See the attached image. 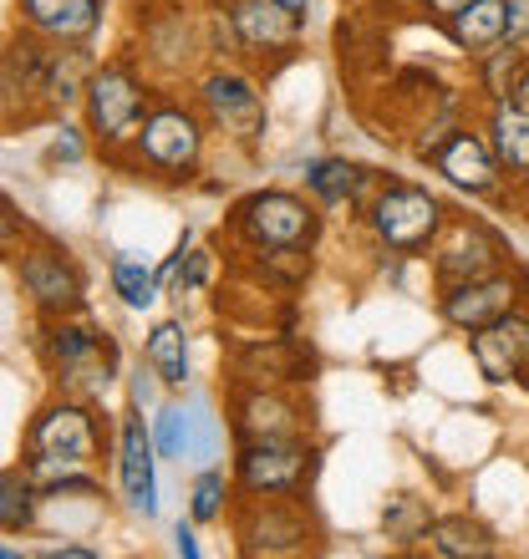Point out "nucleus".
Returning a JSON list of instances; mask_svg holds the SVG:
<instances>
[{"label":"nucleus","mask_w":529,"mask_h":559,"mask_svg":"<svg viewBox=\"0 0 529 559\" xmlns=\"http://www.w3.org/2000/svg\"><path fill=\"white\" fill-rule=\"evenodd\" d=\"M519 295H525V285H519L515 275H504V270H494V275L484 280H469V285H454V290L438 295V316L454 331H479V325L499 321V316H509V310L519 306Z\"/></svg>","instance_id":"nucleus-14"},{"label":"nucleus","mask_w":529,"mask_h":559,"mask_svg":"<svg viewBox=\"0 0 529 559\" xmlns=\"http://www.w3.org/2000/svg\"><path fill=\"white\" fill-rule=\"evenodd\" d=\"M427 549L438 559H489L494 555V534L484 524H473V519H438V524H427Z\"/></svg>","instance_id":"nucleus-23"},{"label":"nucleus","mask_w":529,"mask_h":559,"mask_svg":"<svg viewBox=\"0 0 529 559\" xmlns=\"http://www.w3.org/2000/svg\"><path fill=\"white\" fill-rule=\"evenodd\" d=\"M519 72H525V57H519V46L499 41L494 51H484V57H479V76H484L489 103H504V97L515 92Z\"/></svg>","instance_id":"nucleus-27"},{"label":"nucleus","mask_w":529,"mask_h":559,"mask_svg":"<svg viewBox=\"0 0 529 559\" xmlns=\"http://www.w3.org/2000/svg\"><path fill=\"white\" fill-rule=\"evenodd\" d=\"M494 270H499V245H494L479 224H443V235L433 239V275H438V290L484 280V275H494Z\"/></svg>","instance_id":"nucleus-15"},{"label":"nucleus","mask_w":529,"mask_h":559,"mask_svg":"<svg viewBox=\"0 0 529 559\" xmlns=\"http://www.w3.org/2000/svg\"><path fill=\"white\" fill-rule=\"evenodd\" d=\"M204 143H209V122L204 112L193 103H174V97H163V103L148 107L143 128L132 138V163H138V174H153V178H193L199 174V163H204Z\"/></svg>","instance_id":"nucleus-2"},{"label":"nucleus","mask_w":529,"mask_h":559,"mask_svg":"<svg viewBox=\"0 0 529 559\" xmlns=\"http://www.w3.org/2000/svg\"><path fill=\"white\" fill-rule=\"evenodd\" d=\"M367 229L387 254H423L448 224V209L418 183H377L367 199Z\"/></svg>","instance_id":"nucleus-3"},{"label":"nucleus","mask_w":529,"mask_h":559,"mask_svg":"<svg viewBox=\"0 0 529 559\" xmlns=\"http://www.w3.org/2000/svg\"><path fill=\"white\" fill-rule=\"evenodd\" d=\"M525 377H529V371H525Z\"/></svg>","instance_id":"nucleus-42"},{"label":"nucleus","mask_w":529,"mask_h":559,"mask_svg":"<svg viewBox=\"0 0 529 559\" xmlns=\"http://www.w3.org/2000/svg\"><path fill=\"white\" fill-rule=\"evenodd\" d=\"M15 15L42 41H92L103 26V0H15Z\"/></svg>","instance_id":"nucleus-17"},{"label":"nucleus","mask_w":529,"mask_h":559,"mask_svg":"<svg viewBox=\"0 0 529 559\" xmlns=\"http://www.w3.org/2000/svg\"><path fill=\"white\" fill-rule=\"evenodd\" d=\"M443 31H448V41L458 51H469L479 61L484 51H494L504 41V0H469L463 11H454L443 21Z\"/></svg>","instance_id":"nucleus-20"},{"label":"nucleus","mask_w":529,"mask_h":559,"mask_svg":"<svg viewBox=\"0 0 529 559\" xmlns=\"http://www.w3.org/2000/svg\"><path fill=\"white\" fill-rule=\"evenodd\" d=\"M220 427L224 417H214L204 397L189 402V457L184 463H199V468H214V457H220Z\"/></svg>","instance_id":"nucleus-28"},{"label":"nucleus","mask_w":529,"mask_h":559,"mask_svg":"<svg viewBox=\"0 0 529 559\" xmlns=\"http://www.w3.org/2000/svg\"><path fill=\"white\" fill-rule=\"evenodd\" d=\"M107 275H113V290H118V300L128 310H148L153 300H158V275L138 260V254H113V265H107Z\"/></svg>","instance_id":"nucleus-25"},{"label":"nucleus","mask_w":529,"mask_h":559,"mask_svg":"<svg viewBox=\"0 0 529 559\" xmlns=\"http://www.w3.org/2000/svg\"><path fill=\"white\" fill-rule=\"evenodd\" d=\"M15 280H21V295L31 300V310L42 321H57V316H82L87 306V285H82V270L72 265V254L46 245V239H31L26 250L15 254Z\"/></svg>","instance_id":"nucleus-6"},{"label":"nucleus","mask_w":529,"mask_h":559,"mask_svg":"<svg viewBox=\"0 0 529 559\" xmlns=\"http://www.w3.org/2000/svg\"><path fill=\"white\" fill-rule=\"evenodd\" d=\"M230 26V46L239 57H285L301 46V21L285 15L275 0H214Z\"/></svg>","instance_id":"nucleus-10"},{"label":"nucleus","mask_w":529,"mask_h":559,"mask_svg":"<svg viewBox=\"0 0 529 559\" xmlns=\"http://www.w3.org/2000/svg\"><path fill=\"white\" fill-rule=\"evenodd\" d=\"M230 499H235V478H224L220 468H204L193 478L189 519L193 524H220V519L230 514Z\"/></svg>","instance_id":"nucleus-26"},{"label":"nucleus","mask_w":529,"mask_h":559,"mask_svg":"<svg viewBox=\"0 0 529 559\" xmlns=\"http://www.w3.org/2000/svg\"><path fill=\"white\" fill-rule=\"evenodd\" d=\"M153 468H158L153 427L138 413H128L118 423V488H122V503L143 519L158 514V473Z\"/></svg>","instance_id":"nucleus-12"},{"label":"nucleus","mask_w":529,"mask_h":559,"mask_svg":"<svg viewBox=\"0 0 529 559\" xmlns=\"http://www.w3.org/2000/svg\"><path fill=\"white\" fill-rule=\"evenodd\" d=\"M235 438L250 442V438H306V407L295 397H285L280 386L270 382H255V386H239L235 397Z\"/></svg>","instance_id":"nucleus-13"},{"label":"nucleus","mask_w":529,"mask_h":559,"mask_svg":"<svg viewBox=\"0 0 529 559\" xmlns=\"http://www.w3.org/2000/svg\"><path fill=\"white\" fill-rule=\"evenodd\" d=\"M209 275H214V250H184V260H178V275H174V290L178 295L204 290Z\"/></svg>","instance_id":"nucleus-31"},{"label":"nucleus","mask_w":529,"mask_h":559,"mask_svg":"<svg viewBox=\"0 0 529 559\" xmlns=\"http://www.w3.org/2000/svg\"><path fill=\"white\" fill-rule=\"evenodd\" d=\"M509 103H515V107H519V112H525V118H529V61H525V72H519L515 92H509Z\"/></svg>","instance_id":"nucleus-38"},{"label":"nucleus","mask_w":529,"mask_h":559,"mask_svg":"<svg viewBox=\"0 0 529 559\" xmlns=\"http://www.w3.org/2000/svg\"><path fill=\"white\" fill-rule=\"evenodd\" d=\"M0 559H15V549H11V545H0Z\"/></svg>","instance_id":"nucleus-40"},{"label":"nucleus","mask_w":529,"mask_h":559,"mask_svg":"<svg viewBox=\"0 0 529 559\" xmlns=\"http://www.w3.org/2000/svg\"><path fill=\"white\" fill-rule=\"evenodd\" d=\"M427 509L418 499H408V493H397V499H387V509H383V530H387V539H397V545H418L427 534Z\"/></svg>","instance_id":"nucleus-30"},{"label":"nucleus","mask_w":529,"mask_h":559,"mask_svg":"<svg viewBox=\"0 0 529 559\" xmlns=\"http://www.w3.org/2000/svg\"><path fill=\"white\" fill-rule=\"evenodd\" d=\"M148 107H153V87H148V76L132 61L113 57L92 67L87 87H82V118H87V133L103 153H113V158L128 153L148 118Z\"/></svg>","instance_id":"nucleus-1"},{"label":"nucleus","mask_w":529,"mask_h":559,"mask_svg":"<svg viewBox=\"0 0 529 559\" xmlns=\"http://www.w3.org/2000/svg\"><path fill=\"white\" fill-rule=\"evenodd\" d=\"M275 5H280V11H285V15H295L301 26H306V21H310V0H275Z\"/></svg>","instance_id":"nucleus-39"},{"label":"nucleus","mask_w":529,"mask_h":559,"mask_svg":"<svg viewBox=\"0 0 529 559\" xmlns=\"http://www.w3.org/2000/svg\"><path fill=\"white\" fill-rule=\"evenodd\" d=\"M103 341L107 336H97V325L77 321V316H57V321L42 325L36 352H42L46 371H51V377H61V371H72V367H87L92 356L103 352Z\"/></svg>","instance_id":"nucleus-19"},{"label":"nucleus","mask_w":529,"mask_h":559,"mask_svg":"<svg viewBox=\"0 0 529 559\" xmlns=\"http://www.w3.org/2000/svg\"><path fill=\"white\" fill-rule=\"evenodd\" d=\"M469 356L489 386L519 382L529 371V316L515 306L509 316H499V321L469 331Z\"/></svg>","instance_id":"nucleus-11"},{"label":"nucleus","mask_w":529,"mask_h":559,"mask_svg":"<svg viewBox=\"0 0 529 559\" xmlns=\"http://www.w3.org/2000/svg\"><path fill=\"white\" fill-rule=\"evenodd\" d=\"M46 61H51V41L15 26V36L0 46V118L46 112Z\"/></svg>","instance_id":"nucleus-9"},{"label":"nucleus","mask_w":529,"mask_h":559,"mask_svg":"<svg viewBox=\"0 0 529 559\" xmlns=\"http://www.w3.org/2000/svg\"><path fill=\"white\" fill-rule=\"evenodd\" d=\"M26 245H31V224L21 219V209L0 199V260H15Z\"/></svg>","instance_id":"nucleus-32"},{"label":"nucleus","mask_w":529,"mask_h":559,"mask_svg":"<svg viewBox=\"0 0 529 559\" xmlns=\"http://www.w3.org/2000/svg\"><path fill=\"white\" fill-rule=\"evenodd\" d=\"M42 493L26 473H0V534H26L36 524Z\"/></svg>","instance_id":"nucleus-24"},{"label":"nucleus","mask_w":529,"mask_h":559,"mask_svg":"<svg viewBox=\"0 0 529 559\" xmlns=\"http://www.w3.org/2000/svg\"><path fill=\"white\" fill-rule=\"evenodd\" d=\"M306 189L326 209H367V199L377 193V174L352 158H316L306 168Z\"/></svg>","instance_id":"nucleus-18"},{"label":"nucleus","mask_w":529,"mask_h":559,"mask_svg":"<svg viewBox=\"0 0 529 559\" xmlns=\"http://www.w3.org/2000/svg\"><path fill=\"white\" fill-rule=\"evenodd\" d=\"M427 163L463 193H494L504 183V168L494 163L489 143L479 133H469V128H454V133L427 153Z\"/></svg>","instance_id":"nucleus-16"},{"label":"nucleus","mask_w":529,"mask_h":559,"mask_svg":"<svg viewBox=\"0 0 529 559\" xmlns=\"http://www.w3.org/2000/svg\"><path fill=\"white\" fill-rule=\"evenodd\" d=\"M519 189H529V163H525V174H519Z\"/></svg>","instance_id":"nucleus-41"},{"label":"nucleus","mask_w":529,"mask_h":559,"mask_svg":"<svg viewBox=\"0 0 529 559\" xmlns=\"http://www.w3.org/2000/svg\"><path fill=\"white\" fill-rule=\"evenodd\" d=\"M143 361L168 392H178V386L189 382V331H184V321L153 325V336L143 346Z\"/></svg>","instance_id":"nucleus-22"},{"label":"nucleus","mask_w":529,"mask_h":559,"mask_svg":"<svg viewBox=\"0 0 529 559\" xmlns=\"http://www.w3.org/2000/svg\"><path fill=\"white\" fill-rule=\"evenodd\" d=\"M148 427H153V448H158L163 463H184L189 457V407L168 402V407H158V417Z\"/></svg>","instance_id":"nucleus-29"},{"label":"nucleus","mask_w":529,"mask_h":559,"mask_svg":"<svg viewBox=\"0 0 529 559\" xmlns=\"http://www.w3.org/2000/svg\"><path fill=\"white\" fill-rule=\"evenodd\" d=\"M193 107L204 112L209 133L239 138V143H250V138L264 133V92L239 67H209L199 76V87H193Z\"/></svg>","instance_id":"nucleus-7"},{"label":"nucleus","mask_w":529,"mask_h":559,"mask_svg":"<svg viewBox=\"0 0 529 559\" xmlns=\"http://www.w3.org/2000/svg\"><path fill=\"white\" fill-rule=\"evenodd\" d=\"M46 158H51V163H67V168H77V163L87 158V143H82V133H77V128H61V133L51 138V147H46Z\"/></svg>","instance_id":"nucleus-33"},{"label":"nucleus","mask_w":529,"mask_h":559,"mask_svg":"<svg viewBox=\"0 0 529 559\" xmlns=\"http://www.w3.org/2000/svg\"><path fill=\"white\" fill-rule=\"evenodd\" d=\"M174 549L184 559H199V534H193V524H178L174 530Z\"/></svg>","instance_id":"nucleus-36"},{"label":"nucleus","mask_w":529,"mask_h":559,"mask_svg":"<svg viewBox=\"0 0 529 559\" xmlns=\"http://www.w3.org/2000/svg\"><path fill=\"white\" fill-rule=\"evenodd\" d=\"M412 5H418V11H423L427 21H438V26H443V21H448L454 11H463L469 0H412Z\"/></svg>","instance_id":"nucleus-35"},{"label":"nucleus","mask_w":529,"mask_h":559,"mask_svg":"<svg viewBox=\"0 0 529 559\" xmlns=\"http://www.w3.org/2000/svg\"><path fill=\"white\" fill-rule=\"evenodd\" d=\"M504 41L509 46L529 41V0H504Z\"/></svg>","instance_id":"nucleus-34"},{"label":"nucleus","mask_w":529,"mask_h":559,"mask_svg":"<svg viewBox=\"0 0 529 559\" xmlns=\"http://www.w3.org/2000/svg\"><path fill=\"white\" fill-rule=\"evenodd\" d=\"M245 250H316L321 239V214L310 199L291 189H260L235 209L230 219Z\"/></svg>","instance_id":"nucleus-4"},{"label":"nucleus","mask_w":529,"mask_h":559,"mask_svg":"<svg viewBox=\"0 0 529 559\" xmlns=\"http://www.w3.org/2000/svg\"><path fill=\"white\" fill-rule=\"evenodd\" d=\"M316 442L306 438H250L235 453V493L239 499H280V493H306L316 478Z\"/></svg>","instance_id":"nucleus-5"},{"label":"nucleus","mask_w":529,"mask_h":559,"mask_svg":"<svg viewBox=\"0 0 529 559\" xmlns=\"http://www.w3.org/2000/svg\"><path fill=\"white\" fill-rule=\"evenodd\" d=\"M42 555L46 559H97V549L92 545H46Z\"/></svg>","instance_id":"nucleus-37"},{"label":"nucleus","mask_w":529,"mask_h":559,"mask_svg":"<svg viewBox=\"0 0 529 559\" xmlns=\"http://www.w3.org/2000/svg\"><path fill=\"white\" fill-rule=\"evenodd\" d=\"M484 143L494 153V163L504 168V178H519L529 163V118L519 112L509 97L489 107V122H484Z\"/></svg>","instance_id":"nucleus-21"},{"label":"nucleus","mask_w":529,"mask_h":559,"mask_svg":"<svg viewBox=\"0 0 529 559\" xmlns=\"http://www.w3.org/2000/svg\"><path fill=\"white\" fill-rule=\"evenodd\" d=\"M239 549L245 555H301L316 545V524L301 493L280 499H239Z\"/></svg>","instance_id":"nucleus-8"}]
</instances>
